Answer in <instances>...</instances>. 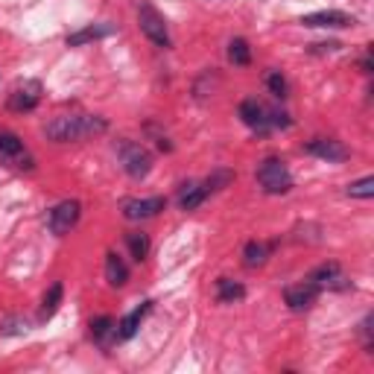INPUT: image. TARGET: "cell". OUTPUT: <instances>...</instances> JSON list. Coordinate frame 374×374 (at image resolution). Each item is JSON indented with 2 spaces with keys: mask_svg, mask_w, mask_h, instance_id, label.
<instances>
[{
  "mask_svg": "<svg viewBox=\"0 0 374 374\" xmlns=\"http://www.w3.org/2000/svg\"><path fill=\"white\" fill-rule=\"evenodd\" d=\"M257 181L264 187V193H272V196L286 193L293 187V176L281 158H266L264 164L257 167Z\"/></svg>",
  "mask_w": 374,
  "mask_h": 374,
  "instance_id": "obj_3",
  "label": "cell"
},
{
  "mask_svg": "<svg viewBox=\"0 0 374 374\" xmlns=\"http://www.w3.org/2000/svg\"><path fill=\"white\" fill-rule=\"evenodd\" d=\"M243 295H246V286L243 284H237L231 278H219L217 281V298H219V302L231 304V302H240Z\"/></svg>",
  "mask_w": 374,
  "mask_h": 374,
  "instance_id": "obj_18",
  "label": "cell"
},
{
  "mask_svg": "<svg viewBox=\"0 0 374 374\" xmlns=\"http://www.w3.org/2000/svg\"><path fill=\"white\" fill-rule=\"evenodd\" d=\"M266 85H269V91L272 94H275V97H286V79L281 77V73L275 70V73H269V77H266Z\"/></svg>",
  "mask_w": 374,
  "mask_h": 374,
  "instance_id": "obj_27",
  "label": "cell"
},
{
  "mask_svg": "<svg viewBox=\"0 0 374 374\" xmlns=\"http://www.w3.org/2000/svg\"><path fill=\"white\" fill-rule=\"evenodd\" d=\"M228 59L234 61V65H248L252 61V50H248V41L246 39H234L231 44H228Z\"/></svg>",
  "mask_w": 374,
  "mask_h": 374,
  "instance_id": "obj_23",
  "label": "cell"
},
{
  "mask_svg": "<svg viewBox=\"0 0 374 374\" xmlns=\"http://www.w3.org/2000/svg\"><path fill=\"white\" fill-rule=\"evenodd\" d=\"M146 313H149V302L141 304L138 310H132V313L117 325V339H132V336L138 333V325H141V319H144Z\"/></svg>",
  "mask_w": 374,
  "mask_h": 374,
  "instance_id": "obj_17",
  "label": "cell"
},
{
  "mask_svg": "<svg viewBox=\"0 0 374 374\" xmlns=\"http://www.w3.org/2000/svg\"><path fill=\"white\" fill-rule=\"evenodd\" d=\"M167 208V199L164 196H149V199H129L123 202V217L138 222V219H149V217H158L161 210Z\"/></svg>",
  "mask_w": 374,
  "mask_h": 374,
  "instance_id": "obj_8",
  "label": "cell"
},
{
  "mask_svg": "<svg viewBox=\"0 0 374 374\" xmlns=\"http://www.w3.org/2000/svg\"><path fill=\"white\" fill-rule=\"evenodd\" d=\"M115 32V23H91V27H82L79 32L68 35V47H82L88 41H99V39H108Z\"/></svg>",
  "mask_w": 374,
  "mask_h": 374,
  "instance_id": "obj_13",
  "label": "cell"
},
{
  "mask_svg": "<svg viewBox=\"0 0 374 374\" xmlns=\"http://www.w3.org/2000/svg\"><path fill=\"white\" fill-rule=\"evenodd\" d=\"M138 23H141V32L155 47H170L167 21H164V15H161L152 3H146V0H141V3H138Z\"/></svg>",
  "mask_w": 374,
  "mask_h": 374,
  "instance_id": "obj_4",
  "label": "cell"
},
{
  "mask_svg": "<svg viewBox=\"0 0 374 374\" xmlns=\"http://www.w3.org/2000/svg\"><path fill=\"white\" fill-rule=\"evenodd\" d=\"M243 257H246V266H264L266 257H269V246L266 243H257V240L246 243Z\"/></svg>",
  "mask_w": 374,
  "mask_h": 374,
  "instance_id": "obj_19",
  "label": "cell"
},
{
  "mask_svg": "<svg viewBox=\"0 0 374 374\" xmlns=\"http://www.w3.org/2000/svg\"><path fill=\"white\" fill-rule=\"evenodd\" d=\"M240 117L248 129H257V132H266L269 126V117H266V111L264 106L257 103V99H243L240 103Z\"/></svg>",
  "mask_w": 374,
  "mask_h": 374,
  "instance_id": "obj_14",
  "label": "cell"
},
{
  "mask_svg": "<svg viewBox=\"0 0 374 374\" xmlns=\"http://www.w3.org/2000/svg\"><path fill=\"white\" fill-rule=\"evenodd\" d=\"M106 129H108V123L103 117H94V115H61V117H53L47 123L44 135L50 141L68 144V141L91 138V135H103Z\"/></svg>",
  "mask_w": 374,
  "mask_h": 374,
  "instance_id": "obj_1",
  "label": "cell"
},
{
  "mask_svg": "<svg viewBox=\"0 0 374 374\" xmlns=\"http://www.w3.org/2000/svg\"><path fill=\"white\" fill-rule=\"evenodd\" d=\"M342 44L339 41H325V44H313V53H325V50H331V53H333V50H339Z\"/></svg>",
  "mask_w": 374,
  "mask_h": 374,
  "instance_id": "obj_28",
  "label": "cell"
},
{
  "mask_svg": "<svg viewBox=\"0 0 374 374\" xmlns=\"http://www.w3.org/2000/svg\"><path fill=\"white\" fill-rule=\"evenodd\" d=\"M126 243H129V252H132V257L138 260H146V255H149V237L144 234V231H129L126 234Z\"/></svg>",
  "mask_w": 374,
  "mask_h": 374,
  "instance_id": "obj_21",
  "label": "cell"
},
{
  "mask_svg": "<svg viewBox=\"0 0 374 374\" xmlns=\"http://www.w3.org/2000/svg\"><path fill=\"white\" fill-rule=\"evenodd\" d=\"M231 179H234V173H228V170H217L214 176L205 181V190H208V193H214V190H219V187H226Z\"/></svg>",
  "mask_w": 374,
  "mask_h": 374,
  "instance_id": "obj_26",
  "label": "cell"
},
{
  "mask_svg": "<svg viewBox=\"0 0 374 374\" xmlns=\"http://www.w3.org/2000/svg\"><path fill=\"white\" fill-rule=\"evenodd\" d=\"M117 158H120V164H123V170L129 173L132 179H144V176H149V170H152V155L146 152V149L141 146V144H135V141H117Z\"/></svg>",
  "mask_w": 374,
  "mask_h": 374,
  "instance_id": "obj_2",
  "label": "cell"
},
{
  "mask_svg": "<svg viewBox=\"0 0 374 374\" xmlns=\"http://www.w3.org/2000/svg\"><path fill=\"white\" fill-rule=\"evenodd\" d=\"M304 149L310 155H316L322 161H331V164H336V161H345L348 158V149L339 144V141H331V138H313L307 141Z\"/></svg>",
  "mask_w": 374,
  "mask_h": 374,
  "instance_id": "obj_11",
  "label": "cell"
},
{
  "mask_svg": "<svg viewBox=\"0 0 374 374\" xmlns=\"http://www.w3.org/2000/svg\"><path fill=\"white\" fill-rule=\"evenodd\" d=\"M27 322L23 319H3L0 322V333L3 336H21V333H27Z\"/></svg>",
  "mask_w": 374,
  "mask_h": 374,
  "instance_id": "obj_25",
  "label": "cell"
},
{
  "mask_svg": "<svg viewBox=\"0 0 374 374\" xmlns=\"http://www.w3.org/2000/svg\"><path fill=\"white\" fill-rule=\"evenodd\" d=\"M39 99H41V85L39 82H23L9 94V108L12 111H32L35 106H39Z\"/></svg>",
  "mask_w": 374,
  "mask_h": 374,
  "instance_id": "obj_12",
  "label": "cell"
},
{
  "mask_svg": "<svg viewBox=\"0 0 374 374\" xmlns=\"http://www.w3.org/2000/svg\"><path fill=\"white\" fill-rule=\"evenodd\" d=\"M106 281L111 286H123L129 281V269H126V264H123V257L117 252L106 255Z\"/></svg>",
  "mask_w": 374,
  "mask_h": 374,
  "instance_id": "obj_15",
  "label": "cell"
},
{
  "mask_svg": "<svg viewBox=\"0 0 374 374\" xmlns=\"http://www.w3.org/2000/svg\"><path fill=\"white\" fill-rule=\"evenodd\" d=\"M304 27H322V30H342V27H354V15H345L339 9H322L313 12V15H304L302 18Z\"/></svg>",
  "mask_w": 374,
  "mask_h": 374,
  "instance_id": "obj_9",
  "label": "cell"
},
{
  "mask_svg": "<svg viewBox=\"0 0 374 374\" xmlns=\"http://www.w3.org/2000/svg\"><path fill=\"white\" fill-rule=\"evenodd\" d=\"M307 281L316 284L319 290H348V286H351V281L342 275V269H339V264H336V260H328V264L316 266L313 272H310Z\"/></svg>",
  "mask_w": 374,
  "mask_h": 374,
  "instance_id": "obj_7",
  "label": "cell"
},
{
  "mask_svg": "<svg viewBox=\"0 0 374 374\" xmlns=\"http://www.w3.org/2000/svg\"><path fill=\"white\" fill-rule=\"evenodd\" d=\"M205 196H208L205 184L187 181V184H181V193H179V205H181V210H196L199 205L205 202Z\"/></svg>",
  "mask_w": 374,
  "mask_h": 374,
  "instance_id": "obj_16",
  "label": "cell"
},
{
  "mask_svg": "<svg viewBox=\"0 0 374 374\" xmlns=\"http://www.w3.org/2000/svg\"><path fill=\"white\" fill-rule=\"evenodd\" d=\"M319 298V286L310 284V281H302V284H293L284 290V302L290 304V310H307L313 307V302Z\"/></svg>",
  "mask_w": 374,
  "mask_h": 374,
  "instance_id": "obj_10",
  "label": "cell"
},
{
  "mask_svg": "<svg viewBox=\"0 0 374 374\" xmlns=\"http://www.w3.org/2000/svg\"><path fill=\"white\" fill-rule=\"evenodd\" d=\"M0 158L12 167H21V170H32V155L23 149L21 138L15 132H6L0 129Z\"/></svg>",
  "mask_w": 374,
  "mask_h": 374,
  "instance_id": "obj_6",
  "label": "cell"
},
{
  "mask_svg": "<svg viewBox=\"0 0 374 374\" xmlns=\"http://www.w3.org/2000/svg\"><path fill=\"white\" fill-rule=\"evenodd\" d=\"M91 333H94V339H97V342H106L111 333L117 336L115 319H111V316H99V319H94V322H91Z\"/></svg>",
  "mask_w": 374,
  "mask_h": 374,
  "instance_id": "obj_22",
  "label": "cell"
},
{
  "mask_svg": "<svg viewBox=\"0 0 374 374\" xmlns=\"http://www.w3.org/2000/svg\"><path fill=\"white\" fill-rule=\"evenodd\" d=\"M79 214H82V205L77 202V199H65V202H59L53 210H50L47 228L53 231L56 237H65L79 222Z\"/></svg>",
  "mask_w": 374,
  "mask_h": 374,
  "instance_id": "obj_5",
  "label": "cell"
},
{
  "mask_svg": "<svg viewBox=\"0 0 374 374\" xmlns=\"http://www.w3.org/2000/svg\"><path fill=\"white\" fill-rule=\"evenodd\" d=\"M348 196H354V199H371L374 196V179L366 176V179H360V181H351V184H348Z\"/></svg>",
  "mask_w": 374,
  "mask_h": 374,
  "instance_id": "obj_24",
  "label": "cell"
},
{
  "mask_svg": "<svg viewBox=\"0 0 374 374\" xmlns=\"http://www.w3.org/2000/svg\"><path fill=\"white\" fill-rule=\"evenodd\" d=\"M59 304H61V284H53V286L47 290V295H44V304H41L39 319H41V322L53 319V316H56V310H59Z\"/></svg>",
  "mask_w": 374,
  "mask_h": 374,
  "instance_id": "obj_20",
  "label": "cell"
}]
</instances>
